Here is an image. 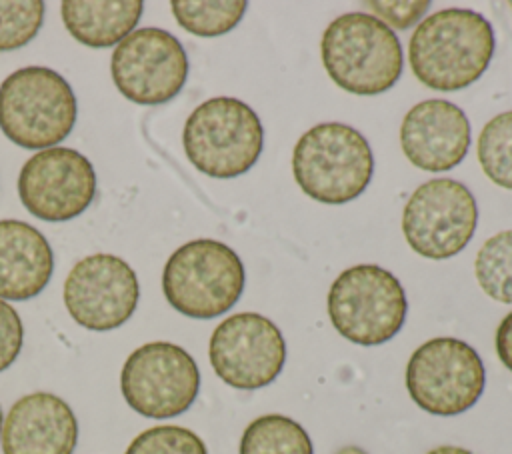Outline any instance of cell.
Segmentation results:
<instances>
[{
  "instance_id": "1",
  "label": "cell",
  "mask_w": 512,
  "mask_h": 454,
  "mask_svg": "<svg viewBox=\"0 0 512 454\" xmlns=\"http://www.w3.org/2000/svg\"><path fill=\"white\" fill-rule=\"evenodd\" d=\"M494 30L468 8H444L420 20L408 44L412 74L430 90L456 92L476 82L494 54Z\"/></svg>"
},
{
  "instance_id": "2",
  "label": "cell",
  "mask_w": 512,
  "mask_h": 454,
  "mask_svg": "<svg viewBox=\"0 0 512 454\" xmlns=\"http://www.w3.org/2000/svg\"><path fill=\"white\" fill-rule=\"evenodd\" d=\"M320 56L332 82L360 96L390 90L404 66L394 30L366 12H346L334 18L322 34Z\"/></svg>"
},
{
  "instance_id": "3",
  "label": "cell",
  "mask_w": 512,
  "mask_h": 454,
  "mask_svg": "<svg viewBox=\"0 0 512 454\" xmlns=\"http://www.w3.org/2000/svg\"><path fill=\"white\" fill-rule=\"evenodd\" d=\"M292 174L300 190L322 204H346L372 180L374 154L368 140L342 122L306 130L292 152Z\"/></svg>"
},
{
  "instance_id": "4",
  "label": "cell",
  "mask_w": 512,
  "mask_h": 454,
  "mask_svg": "<svg viewBox=\"0 0 512 454\" xmlns=\"http://www.w3.org/2000/svg\"><path fill=\"white\" fill-rule=\"evenodd\" d=\"M76 114L74 90L52 68L26 66L0 84V130L22 148H54L72 132Z\"/></svg>"
},
{
  "instance_id": "5",
  "label": "cell",
  "mask_w": 512,
  "mask_h": 454,
  "mask_svg": "<svg viewBox=\"0 0 512 454\" xmlns=\"http://www.w3.org/2000/svg\"><path fill=\"white\" fill-rule=\"evenodd\" d=\"M182 146L196 170L212 178L248 172L264 148V126L242 100L216 96L192 110L184 122Z\"/></svg>"
},
{
  "instance_id": "6",
  "label": "cell",
  "mask_w": 512,
  "mask_h": 454,
  "mask_svg": "<svg viewBox=\"0 0 512 454\" xmlns=\"http://www.w3.org/2000/svg\"><path fill=\"white\" fill-rule=\"evenodd\" d=\"M244 264L224 242L198 238L176 248L164 264L162 292L188 318H216L242 296Z\"/></svg>"
},
{
  "instance_id": "7",
  "label": "cell",
  "mask_w": 512,
  "mask_h": 454,
  "mask_svg": "<svg viewBox=\"0 0 512 454\" xmlns=\"http://www.w3.org/2000/svg\"><path fill=\"white\" fill-rule=\"evenodd\" d=\"M326 306L336 332L360 346L392 340L408 314L400 280L378 264H356L340 272L328 290Z\"/></svg>"
},
{
  "instance_id": "8",
  "label": "cell",
  "mask_w": 512,
  "mask_h": 454,
  "mask_svg": "<svg viewBox=\"0 0 512 454\" xmlns=\"http://www.w3.org/2000/svg\"><path fill=\"white\" fill-rule=\"evenodd\" d=\"M486 370L464 340L440 336L420 344L406 364V390L428 414L456 416L470 410L484 392Z\"/></svg>"
},
{
  "instance_id": "9",
  "label": "cell",
  "mask_w": 512,
  "mask_h": 454,
  "mask_svg": "<svg viewBox=\"0 0 512 454\" xmlns=\"http://www.w3.org/2000/svg\"><path fill=\"white\" fill-rule=\"evenodd\" d=\"M120 390L134 412L156 420L174 418L194 404L200 370L182 346L146 342L124 360Z\"/></svg>"
},
{
  "instance_id": "10",
  "label": "cell",
  "mask_w": 512,
  "mask_h": 454,
  "mask_svg": "<svg viewBox=\"0 0 512 454\" xmlns=\"http://www.w3.org/2000/svg\"><path fill=\"white\" fill-rule=\"evenodd\" d=\"M476 224L478 206L472 192L452 178H432L420 184L402 212L408 246L430 260H446L464 250Z\"/></svg>"
},
{
  "instance_id": "11",
  "label": "cell",
  "mask_w": 512,
  "mask_h": 454,
  "mask_svg": "<svg viewBox=\"0 0 512 454\" xmlns=\"http://www.w3.org/2000/svg\"><path fill=\"white\" fill-rule=\"evenodd\" d=\"M110 74L124 98L140 106H158L170 102L184 88L188 56L168 30L138 28L116 44Z\"/></svg>"
},
{
  "instance_id": "12",
  "label": "cell",
  "mask_w": 512,
  "mask_h": 454,
  "mask_svg": "<svg viewBox=\"0 0 512 454\" xmlns=\"http://www.w3.org/2000/svg\"><path fill=\"white\" fill-rule=\"evenodd\" d=\"M208 358L216 376L228 386L258 390L280 376L286 342L270 318L258 312H238L214 328Z\"/></svg>"
},
{
  "instance_id": "13",
  "label": "cell",
  "mask_w": 512,
  "mask_h": 454,
  "mask_svg": "<svg viewBox=\"0 0 512 454\" xmlns=\"http://www.w3.org/2000/svg\"><path fill=\"white\" fill-rule=\"evenodd\" d=\"M62 298L72 320L94 332L120 328L134 314L140 286L132 266L120 256L98 252L72 266Z\"/></svg>"
},
{
  "instance_id": "14",
  "label": "cell",
  "mask_w": 512,
  "mask_h": 454,
  "mask_svg": "<svg viewBox=\"0 0 512 454\" xmlns=\"http://www.w3.org/2000/svg\"><path fill=\"white\" fill-rule=\"evenodd\" d=\"M22 206L40 220L66 222L80 216L96 196V170L74 148L54 146L32 154L18 174Z\"/></svg>"
},
{
  "instance_id": "15",
  "label": "cell",
  "mask_w": 512,
  "mask_h": 454,
  "mask_svg": "<svg viewBox=\"0 0 512 454\" xmlns=\"http://www.w3.org/2000/svg\"><path fill=\"white\" fill-rule=\"evenodd\" d=\"M470 136L464 110L440 98L414 104L400 124L404 156L426 172H446L458 166L468 154Z\"/></svg>"
},
{
  "instance_id": "16",
  "label": "cell",
  "mask_w": 512,
  "mask_h": 454,
  "mask_svg": "<svg viewBox=\"0 0 512 454\" xmlns=\"http://www.w3.org/2000/svg\"><path fill=\"white\" fill-rule=\"evenodd\" d=\"M78 420L60 396L32 392L18 398L2 424L4 454H72Z\"/></svg>"
},
{
  "instance_id": "17",
  "label": "cell",
  "mask_w": 512,
  "mask_h": 454,
  "mask_svg": "<svg viewBox=\"0 0 512 454\" xmlns=\"http://www.w3.org/2000/svg\"><path fill=\"white\" fill-rule=\"evenodd\" d=\"M54 254L28 222L0 220V300H30L50 282Z\"/></svg>"
},
{
  "instance_id": "18",
  "label": "cell",
  "mask_w": 512,
  "mask_h": 454,
  "mask_svg": "<svg viewBox=\"0 0 512 454\" xmlns=\"http://www.w3.org/2000/svg\"><path fill=\"white\" fill-rule=\"evenodd\" d=\"M142 12L144 2L140 0H66L60 4V14L66 30L80 44L90 48H106L112 44H120L134 30Z\"/></svg>"
},
{
  "instance_id": "19",
  "label": "cell",
  "mask_w": 512,
  "mask_h": 454,
  "mask_svg": "<svg viewBox=\"0 0 512 454\" xmlns=\"http://www.w3.org/2000/svg\"><path fill=\"white\" fill-rule=\"evenodd\" d=\"M240 454H314V446L296 420L282 414H264L244 428Z\"/></svg>"
},
{
  "instance_id": "20",
  "label": "cell",
  "mask_w": 512,
  "mask_h": 454,
  "mask_svg": "<svg viewBox=\"0 0 512 454\" xmlns=\"http://www.w3.org/2000/svg\"><path fill=\"white\" fill-rule=\"evenodd\" d=\"M176 22L190 34L212 38L230 32L242 20L248 2L244 0H216V2H170Z\"/></svg>"
},
{
  "instance_id": "21",
  "label": "cell",
  "mask_w": 512,
  "mask_h": 454,
  "mask_svg": "<svg viewBox=\"0 0 512 454\" xmlns=\"http://www.w3.org/2000/svg\"><path fill=\"white\" fill-rule=\"evenodd\" d=\"M474 274L488 298L512 304V230L498 232L480 246Z\"/></svg>"
},
{
  "instance_id": "22",
  "label": "cell",
  "mask_w": 512,
  "mask_h": 454,
  "mask_svg": "<svg viewBox=\"0 0 512 454\" xmlns=\"http://www.w3.org/2000/svg\"><path fill=\"white\" fill-rule=\"evenodd\" d=\"M476 154L484 174L496 186L512 190V110L484 124Z\"/></svg>"
},
{
  "instance_id": "23",
  "label": "cell",
  "mask_w": 512,
  "mask_h": 454,
  "mask_svg": "<svg viewBox=\"0 0 512 454\" xmlns=\"http://www.w3.org/2000/svg\"><path fill=\"white\" fill-rule=\"evenodd\" d=\"M124 454H208V450L196 432L184 426L160 424L140 432Z\"/></svg>"
},
{
  "instance_id": "24",
  "label": "cell",
  "mask_w": 512,
  "mask_h": 454,
  "mask_svg": "<svg viewBox=\"0 0 512 454\" xmlns=\"http://www.w3.org/2000/svg\"><path fill=\"white\" fill-rule=\"evenodd\" d=\"M44 2H0V52L26 46L40 30Z\"/></svg>"
},
{
  "instance_id": "25",
  "label": "cell",
  "mask_w": 512,
  "mask_h": 454,
  "mask_svg": "<svg viewBox=\"0 0 512 454\" xmlns=\"http://www.w3.org/2000/svg\"><path fill=\"white\" fill-rule=\"evenodd\" d=\"M366 8H370L380 22H384L390 30H406L420 22V18L430 8L428 0H416V2H366Z\"/></svg>"
},
{
  "instance_id": "26",
  "label": "cell",
  "mask_w": 512,
  "mask_h": 454,
  "mask_svg": "<svg viewBox=\"0 0 512 454\" xmlns=\"http://www.w3.org/2000/svg\"><path fill=\"white\" fill-rule=\"evenodd\" d=\"M22 340L24 328L18 312L6 300H0V372L16 362L22 350Z\"/></svg>"
},
{
  "instance_id": "27",
  "label": "cell",
  "mask_w": 512,
  "mask_h": 454,
  "mask_svg": "<svg viewBox=\"0 0 512 454\" xmlns=\"http://www.w3.org/2000/svg\"><path fill=\"white\" fill-rule=\"evenodd\" d=\"M496 354L500 362L512 372V312H508L496 328Z\"/></svg>"
},
{
  "instance_id": "28",
  "label": "cell",
  "mask_w": 512,
  "mask_h": 454,
  "mask_svg": "<svg viewBox=\"0 0 512 454\" xmlns=\"http://www.w3.org/2000/svg\"><path fill=\"white\" fill-rule=\"evenodd\" d=\"M426 454H474L462 446H452V444H444V446H436L432 450H428Z\"/></svg>"
},
{
  "instance_id": "29",
  "label": "cell",
  "mask_w": 512,
  "mask_h": 454,
  "mask_svg": "<svg viewBox=\"0 0 512 454\" xmlns=\"http://www.w3.org/2000/svg\"><path fill=\"white\" fill-rule=\"evenodd\" d=\"M334 454H368V452H366V450H362L360 446L348 444V446H342V448H338Z\"/></svg>"
},
{
  "instance_id": "30",
  "label": "cell",
  "mask_w": 512,
  "mask_h": 454,
  "mask_svg": "<svg viewBox=\"0 0 512 454\" xmlns=\"http://www.w3.org/2000/svg\"><path fill=\"white\" fill-rule=\"evenodd\" d=\"M2 424H4V418H2V408H0V436H2Z\"/></svg>"
},
{
  "instance_id": "31",
  "label": "cell",
  "mask_w": 512,
  "mask_h": 454,
  "mask_svg": "<svg viewBox=\"0 0 512 454\" xmlns=\"http://www.w3.org/2000/svg\"><path fill=\"white\" fill-rule=\"evenodd\" d=\"M510 6H512V2H510Z\"/></svg>"
}]
</instances>
